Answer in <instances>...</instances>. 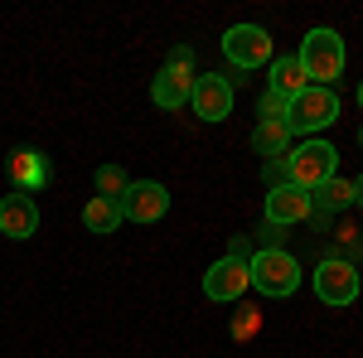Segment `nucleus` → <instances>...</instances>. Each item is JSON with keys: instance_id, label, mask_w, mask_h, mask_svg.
<instances>
[{"instance_id": "1", "label": "nucleus", "mask_w": 363, "mask_h": 358, "mask_svg": "<svg viewBox=\"0 0 363 358\" xmlns=\"http://www.w3.org/2000/svg\"><path fill=\"white\" fill-rule=\"evenodd\" d=\"M247 281L257 296H267V301H286V296H296L301 291V262L291 257L286 247H257L247 262Z\"/></svg>"}, {"instance_id": "2", "label": "nucleus", "mask_w": 363, "mask_h": 358, "mask_svg": "<svg viewBox=\"0 0 363 358\" xmlns=\"http://www.w3.org/2000/svg\"><path fill=\"white\" fill-rule=\"evenodd\" d=\"M301 68H306L310 87H330L335 78H344V63H349V49H344V39H339V29L320 25L310 29L306 39H301Z\"/></svg>"}, {"instance_id": "3", "label": "nucleus", "mask_w": 363, "mask_h": 358, "mask_svg": "<svg viewBox=\"0 0 363 358\" xmlns=\"http://www.w3.org/2000/svg\"><path fill=\"white\" fill-rule=\"evenodd\" d=\"M286 169H291V184H296V189L315 194L325 179L339 174V150L330 145V140L310 136V140H301V145L286 150Z\"/></svg>"}, {"instance_id": "4", "label": "nucleus", "mask_w": 363, "mask_h": 358, "mask_svg": "<svg viewBox=\"0 0 363 358\" xmlns=\"http://www.w3.org/2000/svg\"><path fill=\"white\" fill-rule=\"evenodd\" d=\"M339 121V92L335 87H306L291 107H286V126H291V136H320V131H330Z\"/></svg>"}, {"instance_id": "5", "label": "nucleus", "mask_w": 363, "mask_h": 358, "mask_svg": "<svg viewBox=\"0 0 363 358\" xmlns=\"http://www.w3.org/2000/svg\"><path fill=\"white\" fill-rule=\"evenodd\" d=\"M189 97H194V54L189 49H174L169 63L155 73V83H150V102L165 111H179L189 107Z\"/></svg>"}, {"instance_id": "6", "label": "nucleus", "mask_w": 363, "mask_h": 358, "mask_svg": "<svg viewBox=\"0 0 363 358\" xmlns=\"http://www.w3.org/2000/svg\"><path fill=\"white\" fill-rule=\"evenodd\" d=\"M223 54L238 73H252V68H267L277 58V49H272V34L262 25H233L223 34Z\"/></svg>"}, {"instance_id": "7", "label": "nucleus", "mask_w": 363, "mask_h": 358, "mask_svg": "<svg viewBox=\"0 0 363 358\" xmlns=\"http://www.w3.org/2000/svg\"><path fill=\"white\" fill-rule=\"evenodd\" d=\"M363 291L359 281V267L354 262H344V257H325L320 267H315V296L325 305H335V310H344V305H354Z\"/></svg>"}, {"instance_id": "8", "label": "nucleus", "mask_w": 363, "mask_h": 358, "mask_svg": "<svg viewBox=\"0 0 363 358\" xmlns=\"http://www.w3.org/2000/svg\"><path fill=\"white\" fill-rule=\"evenodd\" d=\"M116 208H121V218H131V223H160L169 213V189L155 184V179H131L126 194L116 198Z\"/></svg>"}, {"instance_id": "9", "label": "nucleus", "mask_w": 363, "mask_h": 358, "mask_svg": "<svg viewBox=\"0 0 363 358\" xmlns=\"http://www.w3.org/2000/svg\"><path fill=\"white\" fill-rule=\"evenodd\" d=\"M189 102H194L199 121H208V126L228 121V116H233V78H223V73H199Z\"/></svg>"}, {"instance_id": "10", "label": "nucleus", "mask_w": 363, "mask_h": 358, "mask_svg": "<svg viewBox=\"0 0 363 358\" xmlns=\"http://www.w3.org/2000/svg\"><path fill=\"white\" fill-rule=\"evenodd\" d=\"M252 291V281H247V262H238V257H218L208 272H203V296L208 301H223V305H233V301H242Z\"/></svg>"}, {"instance_id": "11", "label": "nucleus", "mask_w": 363, "mask_h": 358, "mask_svg": "<svg viewBox=\"0 0 363 358\" xmlns=\"http://www.w3.org/2000/svg\"><path fill=\"white\" fill-rule=\"evenodd\" d=\"M315 213V198L296 184H281V189H267V203H262V223L272 228H296Z\"/></svg>"}, {"instance_id": "12", "label": "nucleus", "mask_w": 363, "mask_h": 358, "mask_svg": "<svg viewBox=\"0 0 363 358\" xmlns=\"http://www.w3.org/2000/svg\"><path fill=\"white\" fill-rule=\"evenodd\" d=\"M0 233L15 237V242L34 237L39 233V198L34 194H5L0 198Z\"/></svg>"}, {"instance_id": "13", "label": "nucleus", "mask_w": 363, "mask_h": 358, "mask_svg": "<svg viewBox=\"0 0 363 358\" xmlns=\"http://www.w3.org/2000/svg\"><path fill=\"white\" fill-rule=\"evenodd\" d=\"M10 179H15V194H39L49 184V160H44L39 150L20 145V150L10 155Z\"/></svg>"}, {"instance_id": "14", "label": "nucleus", "mask_w": 363, "mask_h": 358, "mask_svg": "<svg viewBox=\"0 0 363 358\" xmlns=\"http://www.w3.org/2000/svg\"><path fill=\"white\" fill-rule=\"evenodd\" d=\"M306 87H310V78H306V68H301V58H296V54L272 58V87H267V92H277L281 102H296Z\"/></svg>"}, {"instance_id": "15", "label": "nucleus", "mask_w": 363, "mask_h": 358, "mask_svg": "<svg viewBox=\"0 0 363 358\" xmlns=\"http://www.w3.org/2000/svg\"><path fill=\"white\" fill-rule=\"evenodd\" d=\"M252 150H257L262 160H281V155L291 150V126H286V121H257Z\"/></svg>"}, {"instance_id": "16", "label": "nucleus", "mask_w": 363, "mask_h": 358, "mask_svg": "<svg viewBox=\"0 0 363 358\" xmlns=\"http://www.w3.org/2000/svg\"><path fill=\"white\" fill-rule=\"evenodd\" d=\"M83 223H87V233H116V223H121V208H116L112 198H87V208H83Z\"/></svg>"}, {"instance_id": "17", "label": "nucleus", "mask_w": 363, "mask_h": 358, "mask_svg": "<svg viewBox=\"0 0 363 358\" xmlns=\"http://www.w3.org/2000/svg\"><path fill=\"white\" fill-rule=\"evenodd\" d=\"M310 198H315V208H349L354 203V179H339L335 174V179H325Z\"/></svg>"}, {"instance_id": "18", "label": "nucleus", "mask_w": 363, "mask_h": 358, "mask_svg": "<svg viewBox=\"0 0 363 358\" xmlns=\"http://www.w3.org/2000/svg\"><path fill=\"white\" fill-rule=\"evenodd\" d=\"M92 184H97V198H121V194H126V184H131V179H126V169L121 165H97V174H92Z\"/></svg>"}, {"instance_id": "19", "label": "nucleus", "mask_w": 363, "mask_h": 358, "mask_svg": "<svg viewBox=\"0 0 363 358\" xmlns=\"http://www.w3.org/2000/svg\"><path fill=\"white\" fill-rule=\"evenodd\" d=\"M286 107H291V102H281L277 92H262V97H257V116H262V121H286Z\"/></svg>"}, {"instance_id": "20", "label": "nucleus", "mask_w": 363, "mask_h": 358, "mask_svg": "<svg viewBox=\"0 0 363 358\" xmlns=\"http://www.w3.org/2000/svg\"><path fill=\"white\" fill-rule=\"evenodd\" d=\"M262 179H267V189H281V184H291L286 155H281V160H262Z\"/></svg>"}, {"instance_id": "21", "label": "nucleus", "mask_w": 363, "mask_h": 358, "mask_svg": "<svg viewBox=\"0 0 363 358\" xmlns=\"http://www.w3.org/2000/svg\"><path fill=\"white\" fill-rule=\"evenodd\" d=\"M252 252H257V247H252L242 233H238V237H228V257H238V262H252Z\"/></svg>"}, {"instance_id": "22", "label": "nucleus", "mask_w": 363, "mask_h": 358, "mask_svg": "<svg viewBox=\"0 0 363 358\" xmlns=\"http://www.w3.org/2000/svg\"><path fill=\"white\" fill-rule=\"evenodd\" d=\"M262 247H281V228H272V223H262Z\"/></svg>"}, {"instance_id": "23", "label": "nucleus", "mask_w": 363, "mask_h": 358, "mask_svg": "<svg viewBox=\"0 0 363 358\" xmlns=\"http://www.w3.org/2000/svg\"><path fill=\"white\" fill-rule=\"evenodd\" d=\"M354 203H359V208H363V174H359V179H354Z\"/></svg>"}, {"instance_id": "24", "label": "nucleus", "mask_w": 363, "mask_h": 358, "mask_svg": "<svg viewBox=\"0 0 363 358\" xmlns=\"http://www.w3.org/2000/svg\"><path fill=\"white\" fill-rule=\"evenodd\" d=\"M359 107H363V83H359Z\"/></svg>"}, {"instance_id": "25", "label": "nucleus", "mask_w": 363, "mask_h": 358, "mask_svg": "<svg viewBox=\"0 0 363 358\" xmlns=\"http://www.w3.org/2000/svg\"><path fill=\"white\" fill-rule=\"evenodd\" d=\"M359 145H363V126H359Z\"/></svg>"}]
</instances>
